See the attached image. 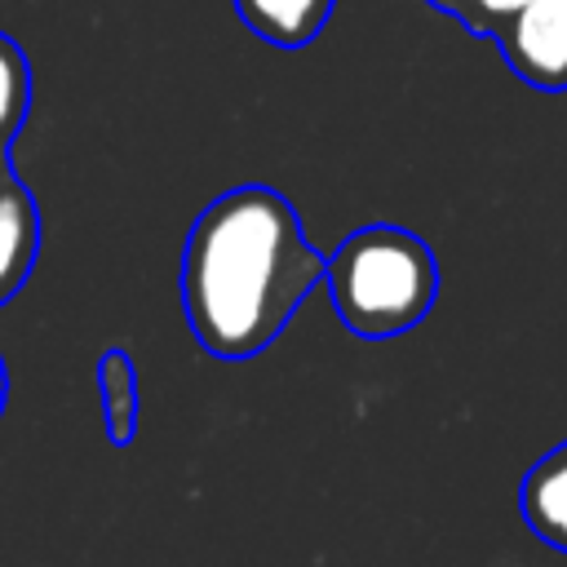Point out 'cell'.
<instances>
[{
    "instance_id": "cell-3",
    "label": "cell",
    "mask_w": 567,
    "mask_h": 567,
    "mask_svg": "<svg viewBox=\"0 0 567 567\" xmlns=\"http://www.w3.org/2000/svg\"><path fill=\"white\" fill-rule=\"evenodd\" d=\"M496 44L523 84L567 93V0H532L496 31Z\"/></svg>"
},
{
    "instance_id": "cell-4",
    "label": "cell",
    "mask_w": 567,
    "mask_h": 567,
    "mask_svg": "<svg viewBox=\"0 0 567 567\" xmlns=\"http://www.w3.org/2000/svg\"><path fill=\"white\" fill-rule=\"evenodd\" d=\"M40 257V208L13 164L0 168V306H9L31 279Z\"/></svg>"
},
{
    "instance_id": "cell-1",
    "label": "cell",
    "mask_w": 567,
    "mask_h": 567,
    "mask_svg": "<svg viewBox=\"0 0 567 567\" xmlns=\"http://www.w3.org/2000/svg\"><path fill=\"white\" fill-rule=\"evenodd\" d=\"M297 208L270 186H235L204 204L182 248V310L217 359L261 354L323 279Z\"/></svg>"
},
{
    "instance_id": "cell-10",
    "label": "cell",
    "mask_w": 567,
    "mask_h": 567,
    "mask_svg": "<svg viewBox=\"0 0 567 567\" xmlns=\"http://www.w3.org/2000/svg\"><path fill=\"white\" fill-rule=\"evenodd\" d=\"M4 399H9V372H4V359H0V412H4Z\"/></svg>"
},
{
    "instance_id": "cell-5",
    "label": "cell",
    "mask_w": 567,
    "mask_h": 567,
    "mask_svg": "<svg viewBox=\"0 0 567 567\" xmlns=\"http://www.w3.org/2000/svg\"><path fill=\"white\" fill-rule=\"evenodd\" d=\"M518 509L523 523L558 554H567V439L549 447L518 487Z\"/></svg>"
},
{
    "instance_id": "cell-8",
    "label": "cell",
    "mask_w": 567,
    "mask_h": 567,
    "mask_svg": "<svg viewBox=\"0 0 567 567\" xmlns=\"http://www.w3.org/2000/svg\"><path fill=\"white\" fill-rule=\"evenodd\" d=\"M27 111H31V66L18 40L0 31V168L9 164V146L22 133Z\"/></svg>"
},
{
    "instance_id": "cell-7",
    "label": "cell",
    "mask_w": 567,
    "mask_h": 567,
    "mask_svg": "<svg viewBox=\"0 0 567 567\" xmlns=\"http://www.w3.org/2000/svg\"><path fill=\"white\" fill-rule=\"evenodd\" d=\"M97 394H102L106 439L115 447H128L137 430V368L128 350H106L97 359Z\"/></svg>"
},
{
    "instance_id": "cell-6",
    "label": "cell",
    "mask_w": 567,
    "mask_h": 567,
    "mask_svg": "<svg viewBox=\"0 0 567 567\" xmlns=\"http://www.w3.org/2000/svg\"><path fill=\"white\" fill-rule=\"evenodd\" d=\"M332 4L337 0H235V13L266 44L301 49L328 27Z\"/></svg>"
},
{
    "instance_id": "cell-2",
    "label": "cell",
    "mask_w": 567,
    "mask_h": 567,
    "mask_svg": "<svg viewBox=\"0 0 567 567\" xmlns=\"http://www.w3.org/2000/svg\"><path fill=\"white\" fill-rule=\"evenodd\" d=\"M323 284L354 337L390 341L430 315L439 297V261L421 235L372 221L332 248L323 261Z\"/></svg>"
},
{
    "instance_id": "cell-9",
    "label": "cell",
    "mask_w": 567,
    "mask_h": 567,
    "mask_svg": "<svg viewBox=\"0 0 567 567\" xmlns=\"http://www.w3.org/2000/svg\"><path fill=\"white\" fill-rule=\"evenodd\" d=\"M425 4L439 9V13H447V18H456L465 31L496 40V31H501L518 9H527L532 0H425Z\"/></svg>"
}]
</instances>
